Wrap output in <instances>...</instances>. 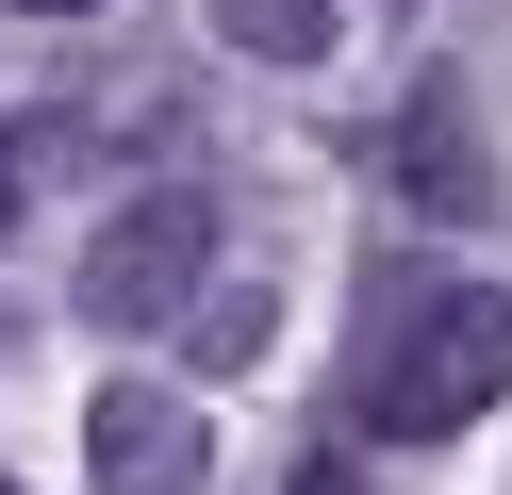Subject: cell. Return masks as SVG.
Wrapping results in <instances>:
<instances>
[{"mask_svg":"<svg viewBox=\"0 0 512 495\" xmlns=\"http://www.w3.org/2000/svg\"><path fill=\"white\" fill-rule=\"evenodd\" d=\"M331 33H347V0H215V50H248V66H331Z\"/></svg>","mask_w":512,"mask_h":495,"instance_id":"5","label":"cell"},{"mask_svg":"<svg viewBox=\"0 0 512 495\" xmlns=\"http://www.w3.org/2000/svg\"><path fill=\"white\" fill-rule=\"evenodd\" d=\"M380 165H397L413 215H496V165H479V132H463V83H413L397 132H380Z\"/></svg>","mask_w":512,"mask_h":495,"instance_id":"4","label":"cell"},{"mask_svg":"<svg viewBox=\"0 0 512 495\" xmlns=\"http://www.w3.org/2000/svg\"><path fill=\"white\" fill-rule=\"evenodd\" d=\"M17 17H100V0H17Z\"/></svg>","mask_w":512,"mask_h":495,"instance_id":"9","label":"cell"},{"mask_svg":"<svg viewBox=\"0 0 512 495\" xmlns=\"http://www.w3.org/2000/svg\"><path fill=\"white\" fill-rule=\"evenodd\" d=\"M182 330H199V363H248V347L281 330V297H265V281H215V297H199Z\"/></svg>","mask_w":512,"mask_h":495,"instance_id":"7","label":"cell"},{"mask_svg":"<svg viewBox=\"0 0 512 495\" xmlns=\"http://www.w3.org/2000/svg\"><path fill=\"white\" fill-rule=\"evenodd\" d=\"M83 462H100V495H199L215 429H199L182 380H100L83 396Z\"/></svg>","mask_w":512,"mask_h":495,"instance_id":"3","label":"cell"},{"mask_svg":"<svg viewBox=\"0 0 512 495\" xmlns=\"http://www.w3.org/2000/svg\"><path fill=\"white\" fill-rule=\"evenodd\" d=\"M67 297H83L100 330H166V314H199V297H215V198H199V182H149V198H116V215L83 231Z\"/></svg>","mask_w":512,"mask_h":495,"instance_id":"2","label":"cell"},{"mask_svg":"<svg viewBox=\"0 0 512 495\" xmlns=\"http://www.w3.org/2000/svg\"><path fill=\"white\" fill-rule=\"evenodd\" d=\"M0 495H17V479H0Z\"/></svg>","mask_w":512,"mask_h":495,"instance_id":"10","label":"cell"},{"mask_svg":"<svg viewBox=\"0 0 512 495\" xmlns=\"http://www.w3.org/2000/svg\"><path fill=\"white\" fill-rule=\"evenodd\" d=\"M281 495H364V462H347V446H314V462H298Z\"/></svg>","mask_w":512,"mask_h":495,"instance_id":"8","label":"cell"},{"mask_svg":"<svg viewBox=\"0 0 512 495\" xmlns=\"http://www.w3.org/2000/svg\"><path fill=\"white\" fill-rule=\"evenodd\" d=\"M512 396V297L496 281H397L380 297V347L347 363V413L364 446H446Z\"/></svg>","mask_w":512,"mask_h":495,"instance_id":"1","label":"cell"},{"mask_svg":"<svg viewBox=\"0 0 512 495\" xmlns=\"http://www.w3.org/2000/svg\"><path fill=\"white\" fill-rule=\"evenodd\" d=\"M67 149H83V116H50V99H34V116H0V231L34 215V182H50Z\"/></svg>","mask_w":512,"mask_h":495,"instance_id":"6","label":"cell"}]
</instances>
